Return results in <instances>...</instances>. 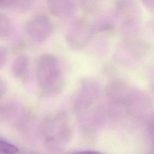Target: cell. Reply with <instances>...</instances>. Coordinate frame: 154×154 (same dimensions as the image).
<instances>
[{
    "instance_id": "cell-1",
    "label": "cell",
    "mask_w": 154,
    "mask_h": 154,
    "mask_svg": "<svg viewBox=\"0 0 154 154\" xmlns=\"http://www.w3.org/2000/svg\"><path fill=\"white\" fill-rule=\"evenodd\" d=\"M36 77L43 90L52 91L57 90L63 82V73L57 58L48 54L41 55L37 61Z\"/></svg>"
},
{
    "instance_id": "cell-4",
    "label": "cell",
    "mask_w": 154,
    "mask_h": 154,
    "mask_svg": "<svg viewBox=\"0 0 154 154\" xmlns=\"http://www.w3.org/2000/svg\"><path fill=\"white\" fill-rule=\"evenodd\" d=\"M19 149L15 145L6 141L0 140V153L2 154H16Z\"/></svg>"
},
{
    "instance_id": "cell-2",
    "label": "cell",
    "mask_w": 154,
    "mask_h": 154,
    "mask_svg": "<svg viewBox=\"0 0 154 154\" xmlns=\"http://www.w3.org/2000/svg\"><path fill=\"white\" fill-rule=\"evenodd\" d=\"M27 34L34 40L42 42L46 40L52 32V25L45 16L36 15L30 18L25 25Z\"/></svg>"
},
{
    "instance_id": "cell-8",
    "label": "cell",
    "mask_w": 154,
    "mask_h": 154,
    "mask_svg": "<svg viewBox=\"0 0 154 154\" xmlns=\"http://www.w3.org/2000/svg\"><path fill=\"white\" fill-rule=\"evenodd\" d=\"M17 0H1V5H10L14 2H16Z\"/></svg>"
},
{
    "instance_id": "cell-3",
    "label": "cell",
    "mask_w": 154,
    "mask_h": 154,
    "mask_svg": "<svg viewBox=\"0 0 154 154\" xmlns=\"http://www.w3.org/2000/svg\"><path fill=\"white\" fill-rule=\"evenodd\" d=\"M28 60L26 57L20 55L17 57L13 61L11 67L13 75L18 78L25 77L28 72Z\"/></svg>"
},
{
    "instance_id": "cell-5",
    "label": "cell",
    "mask_w": 154,
    "mask_h": 154,
    "mask_svg": "<svg viewBox=\"0 0 154 154\" xmlns=\"http://www.w3.org/2000/svg\"><path fill=\"white\" fill-rule=\"evenodd\" d=\"M10 23L5 16H0V37H5L9 32Z\"/></svg>"
},
{
    "instance_id": "cell-7",
    "label": "cell",
    "mask_w": 154,
    "mask_h": 154,
    "mask_svg": "<svg viewBox=\"0 0 154 154\" xmlns=\"http://www.w3.org/2000/svg\"><path fill=\"white\" fill-rule=\"evenodd\" d=\"M70 154H106V153H102L100 152H97V151H81V152L72 153Z\"/></svg>"
},
{
    "instance_id": "cell-6",
    "label": "cell",
    "mask_w": 154,
    "mask_h": 154,
    "mask_svg": "<svg viewBox=\"0 0 154 154\" xmlns=\"http://www.w3.org/2000/svg\"><path fill=\"white\" fill-rule=\"evenodd\" d=\"M7 54L6 50L2 47H0V69H1L5 64L7 60Z\"/></svg>"
},
{
    "instance_id": "cell-9",
    "label": "cell",
    "mask_w": 154,
    "mask_h": 154,
    "mask_svg": "<svg viewBox=\"0 0 154 154\" xmlns=\"http://www.w3.org/2000/svg\"><path fill=\"white\" fill-rule=\"evenodd\" d=\"M0 5H1V0H0Z\"/></svg>"
}]
</instances>
